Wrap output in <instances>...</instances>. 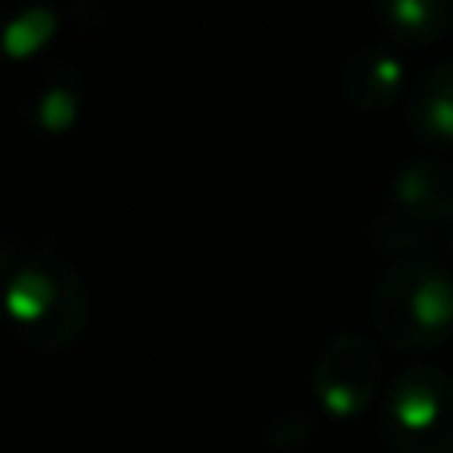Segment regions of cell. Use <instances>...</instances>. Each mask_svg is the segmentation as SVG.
<instances>
[{
	"mask_svg": "<svg viewBox=\"0 0 453 453\" xmlns=\"http://www.w3.org/2000/svg\"><path fill=\"white\" fill-rule=\"evenodd\" d=\"M370 322L386 346L430 354L453 334V274L438 258H394L370 295Z\"/></svg>",
	"mask_w": 453,
	"mask_h": 453,
	"instance_id": "7a4b0ae2",
	"label": "cell"
},
{
	"mask_svg": "<svg viewBox=\"0 0 453 453\" xmlns=\"http://www.w3.org/2000/svg\"><path fill=\"white\" fill-rule=\"evenodd\" d=\"M406 124L422 143L453 151V56L430 64L410 80Z\"/></svg>",
	"mask_w": 453,
	"mask_h": 453,
	"instance_id": "52a82bcc",
	"label": "cell"
},
{
	"mask_svg": "<svg viewBox=\"0 0 453 453\" xmlns=\"http://www.w3.org/2000/svg\"><path fill=\"white\" fill-rule=\"evenodd\" d=\"M0 306L8 326L40 354L72 350L88 326V295L76 266L36 231H8L0 242Z\"/></svg>",
	"mask_w": 453,
	"mask_h": 453,
	"instance_id": "6da1fadb",
	"label": "cell"
},
{
	"mask_svg": "<svg viewBox=\"0 0 453 453\" xmlns=\"http://www.w3.org/2000/svg\"><path fill=\"white\" fill-rule=\"evenodd\" d=\"M314 402L322 414L346 422L374 406L382 390V354L362 334H334L314 362Z\"/></svg>",
	"mask_w": 453,
	"mask_h": 453,
	"instance_id": "5b68a950",
	"label": "cell"
},
{
	"mask_svg": "<svg viewBox=\"0 0 453 453\" xmlns=\"http://www.w3.org/2000/svg\"><path fill=\"white\" fill-rule=\"evenodd\" d=\"M453 239V164L414 159L390 180L378 211L370 215V239L386 255H426L434 242Z\"/></svg>",
	"mask_w": 453,
	"mask_h": 453,
	"instance_id": "3957f363",
	"label": "cell"
},
{
	"mask_svg": "<svg viewBox=\"0 0 453 453\" xmlns=\"http://www.w3.org/2000/svg\"><path fill=\"white\" fill-rule=\"evenodd\" d=\"M382 36L402 48H426L453 28L449 0H386L378 8Z\"/></svg>",
	"mask_w": 453,
	"mask_h": 453,
	"instance_id": "9c48e42d",
	"label": "cell"
},
{
	"mask_svg": "<svg viewBox=\"0 0 453 453\" xmlns=\"http://www.w3.org/2000/svg\"><path fill=\"white\" fill-rule=\"evenodd\" d=\"M20 116L28 127L44 135H60L80 116V88L68 72H36L20 88Z\"/></svg>",
	"mask_w": 453,
	"mask_h": 453,
	"instance_id": "ba28073f",
	"label": "cell"
},
{
	"mask_svg": "<svg viewBox=\"0 0 453 453\" xmlns=\"http://www.w3.org/2000/svg\"><path fill=\"white\" fill-rule=\"evenodd\" d=\"M449 247H453V239H449Z\"/></svg>",
	"mask_w": 453,
	"mask_h": 453,
	"instance_id": "8fae6325",
	"label": "cell"
},
{
	"mask_svg": "<svg viewBox=\"0 0 453 453\" xmlns=\"http://www.w3.org/2000/svg\"><path fill=\"white\" fill-rule=\"evenodd\" d=\"M378 434L390 453H453V378L438 366H410L386 386Z\"/></svg>",
	"mask_w": 453,
	"mask_h": 453,
	"instance_id": "277c9868",
	"label": "cell"
},
{
	"mask_svg": "<svg viewBox=\"0 0 453 453\" xmlns=\"http://www.w3.org/2000/svg\"><path fill=\"white\" fill-rule=\"evenodd\" d=\"M52 36V16L48 12H24L16 24H8V32H4V48L12 56H28V52H36L44 40Z\"/></svg>",
	"mask_w": 453,
	"mask_h": 453,
	"instance_id": "30bf717a",
	"label": "cell"
},
{
	"mask_svg": "<svg viewBox=\"0 0 453 453\" xmlns=\"http://www.w3.org/2000/svg\"><path fill=\"white\" fill-rule=\"evenodd\" d=\"M410 80L402 56L390 44H362L342 64V96L358 111H382L394 100H406Z\"/></svg>",
	"mask_w": 453,
	"mask_h": 453,
	"instance_id": "8992f818",
	"label": "cell"
}]
</instances>
